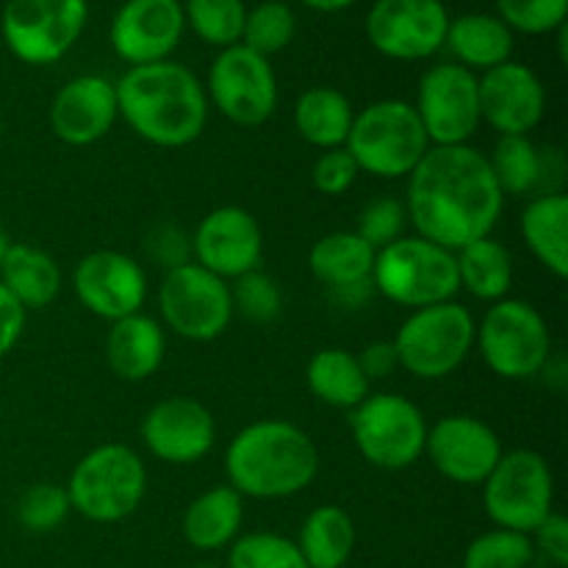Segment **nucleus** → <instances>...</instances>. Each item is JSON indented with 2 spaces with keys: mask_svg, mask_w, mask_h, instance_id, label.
<instances>
[{
  "mask_svg": "<svg viewBox=\"0 0 568 568\" xmlns=\"http://www.w3.org/2000/svg\"><path fill=\"white\" fill-rule=\"evenodd\" d=\"M408 178V222H414L416 236L438 247L458 253L491 236L503 216V192L488 159L471 144L430 148Z\"/></svg>",
  "mask_w": 568,
  "mask_h": 568,
  "instance_id": "f257e3e1",
  "label": "nucleus"
},
{
  "mask_svg": "<svg viewBox=\"0 0 568 568\" xmlns=\"http://www.w3.org/2000/svg\"><path fill=\"white\" fill-rule=\"evenodd\" d=\"M116 87L125 125L155 148H186L209 122V94L200 78L178 61L131 67Z\"/></svg>",
  "mask_w": 568,
  "mask_h": 568,
  "instance_id": "f03ea898",
  "label": "nucleus"
},
{
  "mask_svg": "<svg viewBox=\"0 0 568 568\" xmlns=\"http://www.w3.org/2000/svg\"><path fill=\"white\" fill-rule=\"evenodd\" d=\"M225 475L242 497L286 499L316 480L320 449L294 422L261 419L227 444Z\"/></svg>",
  "mask_w": 568,
  "mask_h": 568,
  "instance_id": "7ed1b4c3",
  "label": "nucleus"
},
{
  "mask_svg": "<svg viewBox=\"0 0 568 568\" xmlns=\"http://www.w3.org/2000/svg\"><path fill=\"white\" fill-rule=\"evenodd\" d=\"M361 172L394 181L408 178L430 150L427 133L408 100H377L353 116L344 142Z\"/></svg>",
  "mask_w": 568,
  "mask_h": 568,
  "instance_id": "20e7f679",
  "label": "nucleus"
},
{
  "mask_svg": "<svg viewBox=\"0 0 568 568\" xmlns=\"http://www.w3.org/2000/svg\"><path fill=\"white\" fill-rule=\"evenodd\" d=\"M148 494L144 460L125 444H103L83 455L67 483L70 508L94 525H116Z\"/></svg>",
  "mask_w": 568,
  "mask_h": 568,
  "instance_id": "39448f33",
  "label": "nucleus"
},
{
  "mask_svg": "<svg viewBox=\"0 0 568 568\" xmlns=\"http://www.w3.org/2000/svg\"><path fill=\"white\" fill-rule=\"evenodd\" d=\"M477 322L466 305L447 303L410 311L394 336L399 369L419 381H442L453 375L475 347Z\"/></svg>",
  "mask_w": 568,
  "mask_h": 568,
  "instance_id": "423d86ee",
  "label": "nucleus"
},
{
  "mask_svg": "<svg viewBox=\"0 0 568 568\" xmlns=\"http://www.w3.org/2000/svg\"><path fill=\"white\" fill-rule=\"evenodd\" d=\"M372 288L403 308L447 303L460 292L455 253L422 236H403L377 250Z\"/></svg>",
  "mask_w": 568,
  "mask_h": 568,
  "instance_id": "0eeeda50",
  "label": "nucleus"
},
{
  "mask_svg": "<svg viewBox=\"0 0 568 568\" xmlns=\"http://www.w3.org/2000/svg\"><path fill=\"white\" fill-rule=\"evenodd\" d=\"M475 342L494 375L505 381H530L549 366L552 336L547 320L525 300H497L483 316Z\"/></svg>",
  "mask_w": 568,
  "mask_h": 568,
  "instance_id": "6e6552de",
  "label": "nucleus"
},
{
  "mask_svg": "<svg viewBox=\"0 0 568 568\" xmlns=\"http://www.w3.org/2000/svg\"><path fill=\"white\" fill-rule=\"evenodd\" d=\"M349 430L375 469L403 471L425 455V414L403 394H369L349 414Z\"/></svg>",
  "mask_w": 568,
  "mask_h": 568,
  "instance_id": "1a4fd4ad",
  "label": "nucleus"
},
{
  "mask_svg": "<svg viewBox=\"0 0 568 568\" xmlns=\"http://www.w3.org/2000/svg\"><path fill=\"white\" fill-rule=\"evenodd\" d=\"M555 477L547 458L532 449L503 453L499 464L483 483V505L499 530L532 536L552 514Z\"/></svg>",
  "mask_w": 568,
  "mask_h": 568,
  "instance_id": "9d476101",
  "label": "nucleus"
},
{
  "mask_svg": "<svg viewBox=\"0 0 568 568\" xmlns=\"http://www.w3.org/2000/svg\"><path fill=\"white\" fill-rule=\"evenodd\" d=\"M87 20V0H9L0 17V33L22 64L48 67L75 48Z\"/></svg>",
  "mask_w": 568,
  "mask_h": 568,
  "instance_id": "9b49d317",
  "label": "nucleus"
},
{
  "mask_svg": "<svg viewBox=\"0 0 568 568\" xmlns=\"http://www.w3.org/2000/svg\"><path fill=\"white\" fill-rule=\"evenodd\" d=\"M159 311L175 336L186 342H214L233 320V294L227 281L189 261L164 275Z\"/></svg>",
  "mask_w": 568,
  "mask_h": 568,
  "instance_id": "f8f14e48",
  "label": "nucleus"
},
{
  "mask_svg": "<svg viewBox=\"0 0 568 568\" xmlns=\"http://www.w3.org/2000/svg\"><path fill=\"white\" fill-rule=\"evenodd\" d=\"M205 94L225 120L239 128H258L277 109V78L270 59L244 44L220 50L209 70Z\"/></svg>",
  "mask_w": 568,
  "mask_h": 568,
  "instance_id": "ddd939ff",
  "label": "nucleus"
},
{
  "mask_svg": "<svg viewBox=\"0 0 568 568\" xmlns=\"http://www.w3.org/2000/svg\"><path fill=\"white\" fill-rule=\"evenodd\" d=\"M414 109L430 148L469 144L483 122L477 75L455 61L430 67L419 81Z\"/></svg>",
  "mask_w": 568,
  "mask_h": 568,
  "instance_id": "4468645a",
  "label": "nucleus"
},
{
  "mask_svg": "<svg viewBox=\"0 0 568 568\" xmlns=\"http://www.w3.org/2000/svg\"><path fill=\"white\" fill-rule=\"evenodd\" d=\"M449 14L442 0H375L366 14L372 48L394 61H422L444 48Z\"/></svg>",
  "mask_w": 568,
  "mask_h": 568,
  "instance_id": "2eb2a0df",
  "label": "nucleus"
},
{
  "mask_svg": "<svg viewBox=\"0 0 568 568\" xmlns=\"http://www.w3.org/2000/svg\"><path fill=\"white\" fill-rule=\"evenodd\" d=\"M425 455L433 469L455 486H483L503 458V442L491 425L469 414H453L427 427Z\"/></svg>",
  "mask_w": 568,
  "mask_h": 568,
  "instance_id": "dca6fc26",
  "label": "nucleus"
},
{
  "mask_svg": "<svg viewBox=\"0 0 568 568\" xmlns=\"http://www.w3.org/2000/svg\"><path fill=\"white\" fill-rule=\"evenodd\" d=\"M72 288L89 314L105 322L139 314L148 300V275L142 264L120 250H98L78 261Z\"/></svg>",
  "mask_w": 568,
  "mask_h": 568,
  "instance_id": "f3484780",
  "label": "nucleus"
},
{
  "mask_svg": "<svg viewBox=\"0 0 568 568\" xmlns=\"http://www.w3.org/2000/svg\"><path fill=\"white\" fill-rule=\"evenodd\" d=\"M194 264L214 272L222 281H236L258 270L264 255V233L258 220L239 205H222L209 211L194 227Z\"/></svg>",
  "mask_w": 568,
  "mask_h": 568,
  "instance_id": "a211bd4d",
  "label": "nucleus"
},
{
  "mask_svg": "<svg viewBox=\"0 0 568 568\" xmlns=\"http://www.w3.org/2000/svg\"><path fill=\"white\" fill-rule=\"evenodd\" d=\"M183 28L181 0H125L111 20L109 39L125 64L142 67L170 59Z\"/></svg>",
  "mask_w": 568,
  "mask_h": 568,
  "instance_id": "6ab92c4d",
  "label": "nucleus"
},
{
  "mask_svg": "<svg viewBox=\"0 0 568 568\" xmlns=\"http://www.w3.org/2000/svg\"><path fill=\"white\" fill-rule=\"evenodd\" d=\"M142 442L148 453L164 464H197L216 442L214 416L192 397H166L142 419Z\"/></svg>",
  "mask_w": 568,
  "mask_h": 568,
  "instance_id": "aec40b11",
  "label": "nucleus"
},
{
  "mask_svg": "<svg viewBox=\"0 0 568 568\" xmlns=\"http://www.w3.org/2000/svg\"><path fill=\"white\" fill-rule=\"evenodd\" d=\"M480 116L499 136H527L547 111V92L536 72L519 61H505L477 75Z\"/></svg>",
  "mask_w": 568,
  "mask_h": 568,
  "instance_id": "412c9836",
  "label": "nucleus"
},
{
  "mask_svg": "<svg viewBox=\"0 0 568 568\" xmlns=\"http://www.w3.org/2000/svg\"><path fill=\"white\" fill-rule=\"evenodd\" d=\"M120 116L114 81L103 75H78L55 92L50 103V131L70 148L100 142Z\"/></svg>",
  "mask_w": 568,
  "mask_h": 568,
  "instance_id": "4be33fe9",
  "label": "nucleus"
},
{
  "mask_svg": "<svg viewBox=\"0 0 568 568\" xmlns=\"http://www.w3.org/2000/svg\"><path fill=\"white\" fill-rule=\"evenodd\" d=\"M375 250L355 231H336L322 236L311 247V275L331 288L342 303L358 305L372 294V270H375Z\"/></svg>",
  "mask_w": 568,
  "mask_h": 568,
  "instance_id": "5701e85b",
  "label": "nucleus"
},
{
  "mask_svg": "<svg viewBox=\"0 0 568 568\" xmlns=\"http://www.w3.org/2000/svg\"><path fill=\"white\" fill-rule=\"evenodd\" d=\"M164 327L153 316L139 311L125 320L111 322L109 338H105V358L120 381L139 383L153 377L164 364Z\"/></svg>",
  "mask_w": 568,
  "mask_h": 568,
  "instance_id": "b1692460",
  "label": "nucleus"
},
{
  "mask_svg": "<svg viewBox=\"0 0 568 568\" xmlns=\"http://www.w3.org/2000/svg\"><path fill=\"white\" fill-rule=\"evenodd\" d=\"M244 497L231 486H216L200 494L183 514V538L197 552L231 547L242 532Z\"/></svg>",
  "mask_w": 568,
  "mask_h": 568,
  "instance_id": "393cba45",
  "label": "nucleus"
},
{
  "mask_svg": "<svg viewBox=\"0 0 568 568\" xmlns=\"http://www.w3.org/2000/svg\"><path fill=\"white\" fill-rule=\"evenodd\" d=\"M444 44L458 59L455 64L477 75L510 61L514 31L497 14H460L458 20H449Z\"/></svg>",
  "mask_w": 568,
  "mask_h": 568,
  "instance_id": "a878e982",
  "label": "nucleus"
},
{
  "mask_svg": "<svg viewBox=\"0 0 568 568\" xmlns=\"http://www.w3.org/2000/svg\"><path fill=\"white\" fill-rule=\"evenodd\" d=\"M0 283L22 308H48L61 294V270L53 255L33 244H11L6 247L0 264Z\"/></svg>",
  "mask_w": 568,
  "mask_h": 568,
  "instance_id": "bb28decb",
  "label": "nucleus"
},
{
  "mask_svg": "<svg viewBox=\"0 0 568 568\" xmlns=\"http://www.w3.org/2000/svg\"><path fill=\"white\" fill-rule=\"evenodd\" d=\"M521 236L530 253L552 272L568 275V197L564 192L536 194L521 211Z\"/></svg>",
  "mask_w": 568,
  "mask_h": 568,
  "instance_id": "cd10ccee",
  "label": "nucleus"
},
{
  "mask_svg": "<svg viewBox=\"0 0 568 568\" xmlns=\"http://www.w3.org/2000/svg\"><path fill=\"white\" fill-rule=\"evenodd\" d=\"M353 103L333 87L305 89L294 105V128L308 144L320 150L344 148L353 128Z\"/></svg>",
  "mask_w": 568,
  "mask_h": 568,
  "instance_id": "c85d7f7f",
  "label": "nucleus"
},
{
  "mask_svg": "<svg viewBox=\"0 0 568 568\" xmlns=\"http://www.w3.org/2000/svg\"><path fill=\"white\" fill-rule=\"evenodd\" d=\"M297 549L308 568H344L355 549V525L338 505H322L305 516Z\"/></svg>",
  "mask_w": 568,
  "mask_h": 568,
  "instance_id": "c756f323",
  "label": "nucleus"
},
{
  "mask_svg": "<svg viewBox=\"0 0 568 568\" xmlns=\"http://www.w3.org/2000/svg\"><path fill=\"white\" fill-rule=\"evenodd\" d=\"M549 155L552 153L541 150L527 136H499L494 153L486 159L503 197L505 194L521 197V194H549Z\"/></svg>",
  "mask_w": 568,
  "mask_h": 568,
  "instance_id": "7c9ffc66",
  "label": "nucleus"
},
{
  "mask_svg": "<svg viewBox=\"0 0 568 568\" xmlns=\"http://www.w3.org/2000/svg\"><path fill=\"white\" fill-rule=\"evenodd\" d=\"M311 394L320 403L331 405V408L353 410L355 405L364 403L369 397V386L364 369H361L358 358L342 347L320 349L314 358L308 361V372H305Z\"/></svg>",
  "mask_w": 568,
  "mask_h": 568,
  "instance_id": "2f4dec72",
  "label": "nucleus"
},
{
  "mask_svg": "<svg viewBox=\"0 0 568 568\" xmlns=\"http://www.w3.org/2000/svg\"><path fill=\"white\" fill-rule=\"evenodd\" d=\"M455 264H458L460 288L477 300L497 303L508 297L514 286V258L508 247L491 236L460 247L455 253Z\"/></svg>",
  "mask_w": 568,
  "mask_h": 568,
  "instance_id": "473e14b6",
  "label": "nucleus"
},
{
  "mask_svg": "<svg viewBox=\"0 0 568 568\" xmlns=\"http://www.w3.org/2000/svg\"><path fill=\"white\" fill-rule=\"evenodd\" d=\"M244 17L247 6L244 0H186L183 3V20L192 31L211 48H231L242 42Z\"/></svg>",
  "mask_w": 568,
  "mask_h": 568,
  "instance_id": "72a5a7b5",
  "label": "nucleus"
},
{
  "mask_svg": "<svg viewBox=\"0 0 568 568\" xmlns=\"http://www.w3.org/2000/svg\"><path fill=\"white\" fill-rule=\"evenodd\" d=\"M294 33H297V17H294V11L286 3H281V0H264V3L247 9L242 28V42L239 44L270 59V55L288 48Z\"/></svg>",
  "mask_w": 568,
  "mask_h": 568,
  "instance_id": "f704fd0d",
  "label": "nucleus"
},
{
  "mask_svg": "<svg viewBox=\"0 0 568 568\" xmlns=\"http://www.w3.org/2000/svg\"><path fill=\"white\" fill-rule=\"evenodd\" d=\"M227 568H308L297 544L277 532H247L231 544Z\"/></svg>",
  "mask_w": 568,
  "mask_h": 568,
  "instance_id": "c9c22d12",
  "label": "nucleus"
},
{
  "mask_svg": "<svg viewBox=\"0 0 568 568\" xmlns=\"http://www.w3.org/2000/svg\"><path fill=\"white\" fill-rule=\"evenodd\" d=\"M536 558L530 536L514 530H488L466 547L464 568H527Z\"/></svg>",
  "mask_w": 568,
  "mask_h": 568,
  "instance_id": "e433bc0d",
  "label": "nucleus"
},
{
  "mask_svg": "<svg viewBox=\"0 0 568 568\" xmlns=\"http://www.w3.org/2000/svg\"><path fill=\"white\" fill-rule=\"evenodd\" d=\"M231 294L233 314H242L244 320L255 322V325L275 322L283 311L281 286H277L275 277L261 270L236 277V283L231 286Z\"/></svg>",
  "mask_w": 568,
  "mask_h": 568,
  "instance_id": "4c0bfd02",
  "label": "nucleus"
},
{
  "mask_svg": "<svg viewBox=\"0 0 568 568\" xmlns=\"http://www.w3.org/2000/svg\"><path fill=\"white\" fill-rule=\"evenodd\" d=\"M70 514L72 508L70 497H67V488L55 486V483H37L17 503V521L28 532L59 530Z\"/></svg>",
  "mask_w": 568,
  "mask_h": 568,
  "instance_id": "58836bf2",
  "label": "nucleus"
},
{
  "mask_svg": "<svg viewBox=\"0 0 568 568\" xmlns=\"http://www.w3.org/2000/svg\"><path fill=\"white\" fill-rule=\"evenodd\" d=\"M497 17L510 31L541 37L566 26L568 0H497Z\"/></svg>",
  "mask_w": 568,
  "mask_h": 568,
  "instance_id": "ea45409f",
  "label": "nucleus"
},
{
  "mask_svg": "<svg viewBox=\"0 0 568 568\" xmlns=\"http://www.w3.org/2000/svg\"><path fill=\"white\" fill-rule=\"evenodd\" d=\"M405 225H408V211H405V203H399L397 197H377L372 203L364 205L358 216V233L372 250H383L392 242L403 239Z\"/></svg>",
  "mask_w": 568,
  "mask_h": 568,
  "instance_id": "a19ab883",
  "label": "nucleus"
},
{
  "mask_svg": "<svg viewBox=\"0 0 568 568\" xmlns=\"http://www.w3.org/2000/svg\"><path fill=\"white\" fill-rule=\"evenodd\" d=\"M358 175L361 170L347 148L322 150L320 159L314 161V170H311L314 189L320 194H325V197H342L344 192H349L355 186Z\"/></svg>",
  "mask_w": 568,
  "mask_h": 568,
  "instance_id": "79ce46f5",
  "label": "nucleus"
},
{
  "mask_svg": "<svg viewBox=\"0 0 568 568\" xmlns=\"http://www.w3.org/2000/svg\"><path fill=\"white\" fill-rule=\"evenodd\" d=\"M159 264L166 266V272L175 266L189 264V253H192V239L175 225H159L150 233V242L144 244Z\"/></svg>",
  "mask_w": 568,
  "mask_h": 568,
  "instance_id": "37998d69",
  "label": "nucleus"
},
{
  "mask_svg": "<svg viewBox=\"0 0 568 568\" xmlns=\"http://www.w3.org/2000/svg\"><path fill=\"white\" fill-rule=\"evenodd\" d=\"M532 549L544 555L547 560H552L558 568L568 566V521L566 516L549 514L541 525L532 530Z\"/></svg>",
  "mask_w": 568,
  "mask_h": 568,
  "instance_id": "c03bdc74",
  "label": "nucleus"
},
{
  "mask_svg": "<svg viewBox=\"0 0 568 568\" xmlns=\"http://www.w3.org/2000/svg\"><path fill=\"white\" fill-rule=\"evenodd\" d=\"M26 331V308L0 283V358L11 353Z\"/></svg>",
  "mask_w": 568,
  "mask_h": 568,
  "instance_id": "a18cd8bd",
  "label": "nucleus"
},
{
  "mask_svg": "<svg viewBox=\"0 0 568 568\" xmlns=\"http://www.w3.org/2000/svg\"><path fill=\"white\" fill-rule=\"evenodd\" d=\"M364 369L366 381H383V377L392 375L394 369L399 366L397 361V349H394L392 342H372L369 347H364V353L355 355Z\"/></svg>",
  "mask_w": 568,
  "mask_h": 568,
  "instance_id": "49530a36",
  "label": "nucleus"
},
{
  "mask_svg": "<svg viewBox=\"0 0 568 568\" xmlns=\"http://www.w3.org/2000/svg\"><path fill=\"white\" fill-rule=\"evenodd\" d=\"M303 3L314 11H342L347 6L358 3V0H303Z\"/></svg>",
  "mask_w": 568,
  "mask_h": 568,
  "instance_id": "de8ad7c7",
  "label": "nucleus"
},
{
  "mask_svg": "<svg viewBox=\"0 0 568 568\" xmlns=\"http://www.w3.org/2000/svg\"><path fill=\"white\" fill-rule=\"evenodd\" d=\"M6 247H9V236H6L3 225H0V264H3V255H6Z\"/></svg>",
  "mask_w": 568,
  "mask_h": 568,
  "instance_id": "09e8293b",
  "label": "nucleus"
},
{
  "mask_svg": "<svg viewBox=\"0 0 568 568\" xmlns=\"http://www.w3.org/2000/svg\"><path fill=\"white\" fill-rule=\"evenodd\" d=\"M197 568H214V566H197Z\"/></svg>",
  "mask_w": 568,
  "mask_h": 568,
  "instance_id": "8fccbe9b",
  "label": "nucleus"
}]
</instances>
